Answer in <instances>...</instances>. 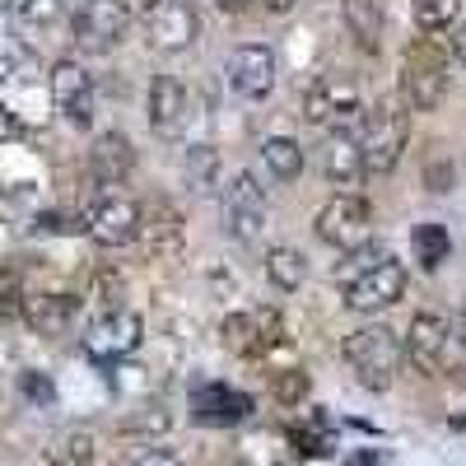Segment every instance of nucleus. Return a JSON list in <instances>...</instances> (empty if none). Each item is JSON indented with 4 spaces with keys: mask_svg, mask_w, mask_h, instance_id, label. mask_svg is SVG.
Listing matches in <instances>:
<instances>
[{
    "mask_svg": "<svg viewBox=\"0 0 466 466\" xmlns=\"http://www.w3.org/2000/svg\"><path fill=\"white\" fill-rule=\"evenodd\" d=\"M131 466H182V461H177L173 452H140Z\"/></svg>",
    "mask_w": 466,
    "mask_h": 466,
    "instance_id": "c9c22d12",
    "label": "nucleus"
},
{
    "mask_svg": "<svg viewBox=\"0 0 466 466\" xmlns=\"http://www.w3.org/2000/svg\"><path fill=\"white\" fill-rule=\"evenodd\" d=\"M219 340L243 360H257L266 350H276L285 340V327H280V313L276 308H261V313H228L219 322Z\"/></svg>",
    "mask_w": 466,
    "mask_h": 466,
    "instance_id": "1a4fd4ad",
    "label": "nucleus"
},
{
    "mask_svg": "<svg viewBox=\"0 0 466 466\" xmlns=\"http://www.w3.org/2000/svg\"><path fill=\"white\" fill-rule=\"evenodd\" d=\"M461 327H466V318H461Z\"/></svg>",
    "mask_w": 466,
    "mask_h": 466,
    "instance_id": "37998d69",
    "label": "nucleus"
},
{
    "mask_svg": "<svg viewBox=\"0 0 466 466\" xmlns=\"http://www.w3.org/2000/svg\"><path fill=\"white\" fill-rule=\"evenodd\" d=\"M154 5H159V0H145V10H154Z\"/></svg>",
    "mask_w": 466,
    "mask_h": 466,
    "instance_id": "79ce46f5",
    "label": "nucleus"
},
{
    "mask_svg": "<svg viewBox=\"0 0 466 466\" xmlns=\"http://www.w3.org/2000/svg\"><path fill=\"white\" fill-rule=\"evenodd\" d=\"M191 122H197V98H191V89L182 80H173V75H159L149 85V127L168 140H177V136H187Z\"/></svg>",
    "mask_w": 466,
    "mask_h": 466,
    "instance_id": "ddd939ff",
    "label": "nucleus"
},
{
    "mask_svg": "<svg viewBox=\"0 0 466 466\" xmlns=\"http://www.w3.org/2000/svg\"><path fill=\"white\" fill-rule=\"evenodd\" d=\"M224 228H228V238H238V243L261 238V228H266V191H261V182L252 173H238L224 187Z\"/></svg>",
    "mask_w": 466,
    "mask_h": 466,
    "instance_id": "9d476101",
    "label": "nucleus"
},
{
    "mask_svg": "<svg viewBox=\"0 0 466 466\" xmlns=\"http://www.w3.org/2000/svg\"><path fill=\"white\" fill-rule=\"evenodd\" d=\"M350 466H373V452H360V457L350 461Z\"/></svg>",
    "mask_w": 466,
    "mask_h": 466,
    "instance_id": "ea45409f",
    "label": "nucleus"
},
{
    "mask_svg": "<svg viewBox=\"0 0 466 466\" xmlns=\"http://www.w3.org/2000/svg\"><path fill=\"white\" fill-rule=\"evenodd\" d=\"M410 248H415L420 270H439V266L448 261V252H452V238H448L443 224H420V228L410 233Z\"/></svg>",
    "mask_w": 466,
    "mask_h": 466,
    "instance_id": "5701e85b",
    "label": "nucleus"
},
{
    "mask_svg": "<svg viewBox=\"0 0 466 466\" xmlns=\"http://www.w3.org/2000/svg\"><path fill=\"white\" fill-rule=\"evenodd\" d=\"M145 340V322L136 313H127V308H116V313H103L89 331H85V355L98 360V364H116L136 355Z\"/></svg>",
    "mask_w": 466,
    "mask_h": 466,
    "instance_id": "6e6552de",
    "label": "nucleus"
},
{
    "mask_svg": "<svg viewBox=\"0 0 466 466\" xmlns=\"http://www.w3.org/2000/svg\"><path fill=\"white\" fill-rule=\"evenodd\" d=\"M276 397H280L285 406L303 401V397H308V373H303V369H285V373H276Z\"/></svg>",
    "mask_w": 466,
    "mask_h": 466,
    "instance_id": "72a5a7b5",
    "label": "nucleus"
},
{
    "mask_svg": "<svg viewBox=\"0 0 466 466\" xmlns=\"http://www.w3.org/2000/svg\"><path fill=\"white\" fill-rule=\"evenodd\" d=\"M369 233H373V210L364 197H355V191H340V197H331L322 210H318V238L340 248V252H355L369 243Z\"/></svg>",
    "mask_w": 466,
    "mask_h": 466,
    "instance_id": "20e7f679",
    "label": "nucleus"
},
{
    "mask_svg": "<svg viewBox=\"0 0 466 466\" xmlns=\"http://www.w3.org/2000/svg\"><path fill=\"white\" fill-rule=\"evenodd\" d=\"M261 164L270 168V177L289 182V177L303 173V149H299V140H289V136H270V140H261Z\"/></svg>",
    "mask_w": 466,
    "mask_h": 466,
    "instance_id": "412c9836",
    "label": "nucleus"
},
{
    "mask_svg": "<svg viewBox=\"0 0 466 466\" xmlns=\"http://www.w3.org/2000/svg\"><path fill=\"white\" fill-rule=\"evenodd\" d=\"M410 140V116L401 112V103L382 98L364 112V136H360V154H364V173H392L406 154Z\"/></svg>",
    "mask_w": 466,
    "mask_h": 466,
    "instance_id": "f03ea898",
    "label": "nucleus"
},
{
    "mask_svg": "<svg viewBox=\"0 0 466 466\" xmlns=\"http://www.w3.org/2000/svg\"><path fill=\"white\" fill-rule=\"evenodd\" d=\"M452 56L466 66V24H461V28H457V37H452Z\"/></svg>",
    "mask_w": 466,
    "mask_h": 466,
    "instance_id": "e433bc0d",
    "label": "nucleus"
},
{
    "mask_svg": "<svg viewBox=\"0 0 466 466\" xmlns=\"http://www.w3.org/2000/svg\"><path fill=\"white\" fill-rule=\"evenodd\" d=\"M410 15L424 33H443L448 24H457L461 0H410Z\"/></svg>",
    "mask_w": 466,
    "mask_h": 466,
    "instance_id": "bb28decb",
    "label": "nucleus"
},
{
    "mask_svg": "<svg viewBox=\"0 0 466 466\" xmlns=\"http://www.w3.org/2000/svg\"><path fill=\"white\" fill-rule=\"evenodd\" d=\"M448 89V61H443V47L434 43H415L406 47V61H401V94L410 107H424L430 112Z\"/></svg>",
    "mask_w": 466,
    "mask_h": 466,
    "instance_id": "39448f33",
    "label": "nucleus"
},
{
    "mask_svg": "<svg viewBox=\"0 0 466 466\" xmlns=\"http://www.w3.org/2000/svg\"><path fill=\"white\" fill-rule=\"evenodd\" d=\"M191 410H197L201 424H238L252 415V397L238 392V387H224V382H206L191 392Z\"/></svg>",
    "mask_w": 466,
    "mask_h": 466,
    "instance_id": "a211bd4d",
    "label": "nucleus"
},
{
    "mask_svg": "<svg viewBox=\"0 0 466 466\" xmlns=\"http://www.w3.org/2000/svg\"><path fill=\"white\" fill-rule=\"evenodd\" d=\"M401 294H406V266L397 257H378L345 285V308L350 313H378V308H392Z\"/></svg>",
    "mask_w": 466,
    "mask_h": 466,
    "instance_id": "423d86ee",
    "label": "nucleus"
},
{
    "mask_svg": "<svg viewBox=\"0 0 466 466\" xmlns=\"http://www.w3.org/2000/svg\"><path fill=\"white\" fill-rule=\"evenodd\" d=\"M345 15H350V28L360 33V43L373 52L378 47V10H369V0H350Z\"/></svg>",
    "mask_w": 466,
    "mask_h": 466,
    "instance_id": "c756f323",
    "label": "nucleus"
},
{
    "mask_svg": "<svg viewBox=\"0 0 466 466\" xmlns=\"http://www.w3.org/2000/svg\"><path fill=\"white\" fill-rule=\"evenodd\" d=\"M131 28V10L127 0H85L80 15H75V37H80V47L89 52H107L127 37Z\"/></svg>",
    "mask_w": 466,
    "mask_h": 466,
    "instance_id": "9b49d317",
    "label": "nucleus"
},
{
    "mask_svg": "<svg viewBox=\"0 0 466 466\" xmlns=\"http://www.w3.org/2000/svg\"><path fill=\"white\" fill-rule=\"evenodd\" d=\"M266 276H270L276 289H299L303 276H308V266H303V257L294 248H270L266 252Z\"/></svg>",
    "mask_w": 466,
    "mask_h": 466,
    "instance_id": "a878e982",
    "label": "nucleus"
},
{
    "mask_svg": "<svg viewBox=\"0 0 466 466\" xmlns=\"http://www.w3.org/2000/svg\"><path fill=\"white\" fill-rule=\"evenodd\" d=\"M215 173H219V154L210 145H187V154H182V182H187V191H210Z\"/></svg>",
    "mask_w": 466,
    "mask_h": 466,
    "instance_id": "393cba45",
    "label": "nucleus"
},
{
    "mask_svg": "<svg viewBox=\"0 0 466 466\" xmlns=\"http://www.w3.org/2000/svg\"><path fill=\"white\" fill-rule=\"evenodd\" d=\"M406 355L420 373H448L452 364V331L439 313H420L410 318V331H406Z\"/></svg>",
    "mask_w": 466,
    "mask_h": 466,
    "instance_id": "dca6fc26",
    "label": "nucleus"
},
{
    "mask_svg": "<svg viewBox=\"0 0 466 466\" xmlns=\"http://www.w3.org/2000/svg\"><path fill=\"white\" fill-rule=\"evenodd\" d=\"M140 219H145V210L136 201H127V197H98L94 210L85 215V233L94 243H103V248H127V243L140 238Z\"/></svg>",
    "mask_w": 466,
    "mask_h": 466,
    "instance_id": "f8f14e48",
    "label": "nucleus"
},
{
    "mask_svg": "<svg viewBox=\"0 0 466 466\" xmlns=\"http://www.w3.org/2000/svg\"><path fill=\"white\" fill-rule=\"evenodd\" d=\"M145 28L154 52H187L201 33V19L191 10V0H159L154 10H145Z\"/></svg>",
    "mask_w": 466,
    "mask_h": 466,
    "instance_id": "4468645a",
    "label": "nucleus"
},
{
    "mask_svg": "<svg viewBox=\"0 0 466 466\" xmlns=\"http://www.w3.org/2000/svg\"><path fill=\"white\" fill-rule=\"evenodd\" d=\"M224 80L228 89L248 98V103H261L270 89H276V52L266 43H243L228 52V66H224Z\"/></svg>",
    "mask_w": 466,
    "mask_h": 466,
    "instance_id": "0eeeda50",
    "label": "nucleus"
},
{
    "mask_svg": "<svg viewBox=\"0 0 466 466\" xmlns=\"http://www.w3.org/2000/svg\"><path fill=\"white\" fill-rule=\"evenodd\" d=\"M19 392H24L28 401H37V406H52V401H56V387H52V378H47V373H37V369L19 373Z\"/></svg>",
    "mask_w": 466,
    "mask_h": 466,
    "instance_id": "473e14b6",
    "label": "nucleus"
},
{
    "mask_svg": "<svg viewBox=\"0 0 466 466\" xmlns=\"http://www.w3.org/2000/svg\"><path fill=\"white\" fill-rule=\"evenodd\" d=\"M33 75H37V56L19 43V37L0 33V80L5 85H28Z\"/></svg>",
    "mask_w": 466,
    "mask_h": 466,
    "instance_id": "b1692460",
    "label": "nucleus"
},
{
    "mask_svg": "<svg viewBox=\"0 0 466 466\" xmlns=\"http://www.w3.org/2000/svg\"><path fill=\"white\" fill-rule=\"evenodd\" d=\"M19 313L37 336H66L75 318H80V299L75 294H24Z\"/></svg>",
    "mask_w": 466,
    "mask_h": 466,
    "instance_id": "f3484780",
    "label": "nucleus"
},
{
    "mask_svg": "<svg viewBox=\"0 0 466 466\" xmlns=\"http://www.w3.org/2000/svg\"><path fill=\"white\" fill-rule=\"evenodd\" d=\"M219 5H228V10H238V5H248V0H219Z\"/></svg>",
    "mask_w": 466,
    "mask_h": 466,
    "instance_id": "a19ab883",
    "label": "nucleus"
},
{
    "mask_svg": "<svg viewBox=\"0 0 466 466\" xmlns=\"http://www.w3.org/2000/svg\"><path fill=\"white\" fill-rule=\"evenodd\" d=\"M122 294H127V285H122V276L116 270H94V299L103 303V313H116L122 308Z\"/></svg>",
    "mask_w": 466,
    "mask_h": 466,
    "instance_id": "7c9ffc66",
    "label": "nucleus"
},
{
    "mask_svg": "<svg viewBox=\"0 0 466 466\" xmlns=\"http://www.w3.org/2000/svg\"><path fill=\"white\" fill-rule=\"evenodd\" d=\"M24 5H28V0H0V15H19L24 19Z\"/></svg>",
    "mask_w": 466,
    "mask_h": 466,
    "instance_id": "4c0bfd02",
    "label": "nucleus"
},
{
    "mask_svg": "<svg viewBox=\"0 0 466 466\" xmlns=\"http://www.w3.org/2000/svg\"><path fill=\"white\" fill-rule=\"evenodd\" d=\"M294 443H299L308 457H327V452H331L327 415H313V424H299V430H294Z\"/></svg>",
    "mask_w": 466,
    "mask_h": 466,
    "instance_id": "c85d7f7f",
    "label": "nucleus"
},
{
    "mask_svg": "<svg viewBox=\"0 0 466 466\" xmlns=\"http://www.w3.org/2000/svg\"><path fill=\"white\" fill-rule=\"evenodd\" d=\"M303 116L313 127H336L350 136V127L364 116V103H360V85L350 75H318L303 94Z\"/></svg>",
    "mask_w": 466,
    "mask_h": 466,
    "instance_id": "7ed1b4c3",
    "label": "nucleus"
},
{
    "mask_svg": "<svg viewBox=\"0 0 466 466\" xmlns=\"http://www.w3.org/2000/svg\"><path fill=\"white\" fill-rule=\"evenodd\" d=\"M340 355H345L350 369H355L360 387H369V392H382V387H392V373H397V364H401V340H397L392 327L373 322V327L350 331L345 345H340Z\"/></svg>",
    "mask_w": 466,
    "mask_h": 466,
    "instance_id": "f257e3e1",
    "label": "nucleus"
},
{
    "mask_svg": "<svg viewBox=\"0 0 466 466\" xmlns=\"http://www.w3.org/2000/svg\"><path fill=\"white\" fill-rule=\"evenodd\" d=\"M140 233L149 238V252H173L182 243V219L173 206H154L149 219H140Z\"/></svg>",
    "mask_w": 466,
    "mask_h": 466,
    "instance_id": "4be33fe9",
    "label": "nucleus"
},
{
    "mask_svg": "<svg viewBox=\"0 0 466 466\" xmlns=\"http://www.w3.org/2000/svg\"><path fill=\"white\" fill-rule=\"evenodd\" d=\"M261 5H266L270 15H285V10H294V0H261Z\"/></svg>",
    "mask_w": 466,
    "mask_h": 466,
    "instance_id": "58836bf2",
    "label": "nucleus"
},
{
    "mask_svg": "<svg viewBox=\"0 0 466 466\" xmlns=\"http://www.w3.org/2000/svg\"><path fill=\"white\" fill-rule=\"evenodd\" d=\"M52 103L70 127H94V80L80 61H56L52 66Z\"/></svg>",
    "mask_w": 466,
    "mask_h": 466,
    "instance_id": "2eb2a0df",
    "label": "nucleus"
},
{
    "mask_svg": "<svg viewBox=\"0 0 466 466\" xmlns=\"http://www.w3.org/2000/svg\"><path fill=\"white\" fill-rule=\"evenodd\" d=\"M52 461H56V466H89V461H94V439H89L85 430L61 434L56 448H52Z\"/></svg>",
    "mask_w": 466,
    "mask_h": 466,
    "instance_id": "cd10ccee",
    "label": "nucleus"
},
{
    "mask_svg": "<svg viewBox=\"0 0 466 466\" xmlns=\"http://www.w3.org/2000/svg\"><path fill=\"white\" fill-rule=\"evenodd\" d=\"M10 140H24V122L5 103H0V145H10Z\"/></svg>",
    "mask_w": 466,
    "mask_h": 466,
    "instance_id": "f704fd0d",
    "label": "nucleus"
},
{
    "mask_svg": "<svg viewBox=\"0 0 466 466\" xmlns=\"http://www.w3.org/2000/svg\"><path fill=\"white\" fill-rule=\"evenodd\" d=\"M322 168H327V182L345 187V197H350V187H360V182H364V154H360V140H355V136H345V131H336V136L327 140Z\"/></svg>",
    "mask_w": 466,
    "mask_h": 466,
    "instance_id": "aec40b11",
    "label": "nucleus"
},
{
    "mask_svg": "<svg viewBox=\"0 0 466 466\" xmlns=\"http://www.w3.org/2000/svg\"><path fill=\"white\" fill-rule=\"evenodd\" d=\"M24 308V280H19V270L15 266H0V313H19Z\"/></svg>",
    "mask_w": 466,
    "mask_h": 466,
    "instance_id": "2f4dec72",
    "label": "nucleus"
},
{
    "mask_svg": "<svg viewBox=\"0 0 466 466\" xmlns=\"http://www.w3.org/2000/svg\"><path fill=\"white\" fill-rule=\"evenodd\" d=\"M89 168H94V177L107 187H116L131 168H136V149H131V140L122 136V131H103L98 140H94V149H89Z\"/></svg>",
    "mask_w": 466,
    "mask_h": 466,
    "instance_id": "6ab92c4d",
    "label": "nucleus"
}]
</instances>
